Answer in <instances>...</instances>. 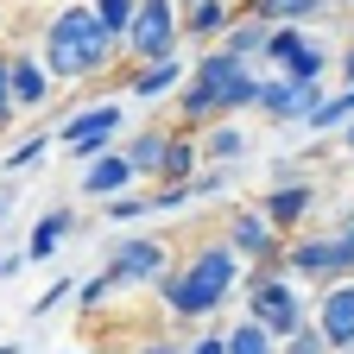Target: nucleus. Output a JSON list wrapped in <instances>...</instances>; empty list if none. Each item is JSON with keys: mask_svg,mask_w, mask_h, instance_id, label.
Returning <instances> with one entry per match:
<instances>
[{"mask_svg": "<svg viewBox=\"0 0 354 354\" xmlns=\"http://www.w3.org/2000/svg\"><path fill=\"white\" fill-rule=\"evenodd\" d=\"M114 44H120V38L88 13V7H64V13L51 19V32H44L38 70H44V76H95V70H108Z\"/></svg>", "mask_w": 354, "mask_h": 354, "instance_id": "1", "label": "nucleus"}, {"mask_svg": "<svg viewBox=\"0 0 354 354\" xmlns=\"http://www.w3.org/2000/svg\"><path fill=\"white\" fill-rule=\"evenodd\" d=\"M234 279H241L234 253H228V247H203V253L190 259V272L165 279L158 291H165V304H171V317H209V310L234 291Z\"/></svg>", "mask_w": 354, "mask_h": 354, "instance_id": "2", "label": "nucleus"}, {"mask_svg": "<svg viewBox=\"0 0 354 354\" xmlns=\"http://www.w3.org/2000/svg\"><path fill=\"white\" fill-rule=\"evenodd\" d=\"M253 70L241 64V57H228V51H209V57H196V70H190V88H184V114L190 120H209V114H228V95L247 82Z\"/></svg>", "mask_w": 354, "mask_h": 354, "instance_id": "3", "label": "nucleus"}, {"mask_svg": "<svg viewBox=\"0 0 354 354\" xmlns=\"http://www.w3.org/2000/svg\"><path fill=\"white\" fill-rule=\"evenodd\" d=\"M247 323H259L272 342L297 335L304 329V297L279 279V272H253V291H247Z\"/></svg>", "mask_w": 354, "mask_h": 354, "instance_id": "4", "label": "nucleus"}, {"mask_svg": "<svg viewBox=\"0 0 354 354\" xmlns=\"http://www.w3.org/2000/svg\"><path fill=\"white\" fill-rule=\"evenodd\" d=\"M127 51L140 57V64H165V57H177V7L171 0H140V7H133V19H127Z\"/></svg>", "mask_w": 354, "mask_h": 354, "instance_id": "5", "label": "nucleus"}, {"mask_svg": "<svg viewBox=\"0 0 354 354\" xmlns=\"http://www.w3.org/2000/svg\"><path fill=\"white\" fill-rule=\"evenodd\" d=\"M114 133H120V108L102 102V108H82L57 140H64V152H76V158H102V152L114 146Z\"/></svg>", "mask_w": 354, "mask_h": 354, "instance_id": "6", "label": "nucleus"}, {"mask_svg": "<svg viewBox=\"0 0 354 354\" xmlns=\"http://www.w3.org/2000/svg\"><path fill=\"white\" fill-rule=\"evenodd\" d=\"M108 279L114 285H152V279H165V247L158 241H114L108 247Z\"/></svg>", "mask_w": 354, "mask_h": 354, "instance_id": "7", "label": "nucleus"}, {"mask_svg": "<svg viewBox=\"0 0 354 354\" xmlns=\"http://www.w3.org/2000/svg\"><path fill=\"white\" fill-rule=\"evenodd\" d=\"M266 57L285 64V82H317L323 76V51H317V44H304L297 26H279L272 38H266Z\"/></svg>", "mask_w": 354, "mask_h": 354, "instance_id": "8", "label": "nucleus"}, {"mask_svg": "<svg viewBox=\"0 0 354 354\" xmlns=\"http://www.w3.org/2000/svg\"><path fill=\"white\" fill-rule=\"evenodd\" d=\"M317 335L329 342V354H348V348H354V279H342L335 291H323Z\"/></svg>", "mask_w": 354, "mask_h": 354, "instance_id": "9", "label": "nucleus"}, {"mask_svg": "<svg viewBox=\"0 0 354 354\" xmlns=\"http://www.w3.org/2000/svg\"><path fill=\"white\" fill-rule=\"evenodd\" d=\"M228 253H247L253 266H272V259H279V228H272L259 209H241V215L228 221Z\"/></svg>", "mask_w": 354, "mask_h": 354, "instance_id": "10", "label": "nucleus"}, {"mask_svg": "<svg viewBox=\"0 0 354 354\" xmlns=\"http://www.w3.org/2000/svg\"><path fill=\"white\" fill-rule=\"evenodd\" d=\"M317 108H323L317 82H259V114H272V120H310Z\"/></svg>", "mask_w": 354, "mask_h": 354, "instance_id": "11", "label": "nucleus"}, {"mask_svg": "<svg viewBox=\"0 0 354 354\" xmlns=\"http://www.w3.org/2000/svg\"><path fill=\"white\" fill-rule=\"evenodd\" d=\"M310 203H317V190H310V184H279V190L259 196V215L272 221V228H291V221L310 215Z\"/></svg>", "mask_w": 354, "mask_h": 354, "instance_id": "12", "label": "nucleus"}, {"mask_svg": "<svg viewBox=\"0 0 354 354\" xmlns=\"http://www.w3.org/2000/svg\"><path fill=\"white\" fill-rule=\"evenodd\" d=\"M13 64V108H44L51 102V76L38 70V57H7Z\"/></svg>", "mask_w": 354, "mask_h": 354, "instance_id": "13", "label": "nucleus"}, {"mask_svg": "<svg viewBox=\"0 0 354 354\" xmlns=\"http://www.w3.org/2000/svg\"><path fill=\"white\" fill-rule=\"evenodd\" d=\"M127 177H133V171H127V158H120V152H102V158H88V177H82V190L95 196V203H114V190L127 184Z\"/></svg>", "mask_w": 354, "mask_h": 354, "instance_id": "14", "label": "nucleus"}, {"mask_svg": "<svg viewBox=\"0 0 354 354\" xmlns=\"http://www.w3.org/2000/svg\"><path fill=\"white\" fill-rule=\"evenodd\" d=\"M266 38H272V26L247 13V19H228V32H221V51L247 64V57H259V51H266Z\"/></svg>", "mask_w": 354, "mask_h": 354, "instance_id": "15", "label": "nucleus"}, {"mask_svg": "<svg viewBox=\"0 0 354 354\" xmlns=\"http://www.w3.org/2000/svg\"><path fill=\"white\" fill-rule=\"evenodd\" d=\"M165 146H171V133H152V127H146V133H133V140L120 146V158H127V171H133V177H140V171H152V177H158Z\"/></svg>", "mask_w": 354, "mask_h": 354, "instance_id": "16", "label": "nucleus"}, {"mask_svg": "<svg viewBox=\"0 0 354 354\" xmlns=\"http://www.w3.org/2000/svg\"><path fill=\"white\" fill-rule=\"evenodd\" d=\"M64 234H70V209H44L38 228H32V241H26V259H51L64 247Z\"/></svg>", "mask_w": 354, "mask_h": 354, "instance_id": "17", "label": "nucleus"}, {"mask_svg": "<svg viewBox=\"0 0 354 354\" xmlns=\"http://www.w3.org/2000/svg\"><path fill=\"white\" fill-rule=\"evenodd\" d=\"M177 76H184V64H177V57H165V64H146L140 76H133V95H140V102H158V95H165V88H171Z\"/></svg>", "mask_w": 354, "mask_h": 354, "instance_id": "18", "label": "nucleus"}, {"mask_svg": "<svg viewBox=\"0 0 354 354\" xmlns=\"http://www.w3.org/2000/svg\"><path fill=\"white\" fill-rule=\"evenodd\" d=\"M177 32H190V38H215V32H228V7H221V0H196L190 19L177 26Z\"/></svg>", "mask_w": 354, "mask_h": 354, "instance_id": "19", "label": "nucleus"}, {"mask_svg": "<svg viewBox=\"0 0 354 354\" xmlns=\"http://www.w3.org/2000/svg\"><path fill=\"white\" fill-rule=\"evenodd\" d=\"M190 165H196V140H177V133H171V146H165V165H158V177H165V184H190Z\"/></svg>", "mask_w": 354, "mask_h": 354, "instance_id": "20", "label": "nucleus"}, {"mask_svg": "<svg viewBox=\"0 0 354 354\" xmlns=\"http://www.w3.org/2000/svg\"><path fill=\"white\" fill-rule=\"evenodd\" d=\"M221 354H272V335H266L259 323H241L221 335Z\"/></svg>", "mask_w": 354, "mask_h": 354, "instance_id": "21", "label": "nucleus"}, {"mask_svg": "<svg viewBox=\"0 0 354 354\" xmlns=\"http://www.w3.org/2000/svg\"><path fill=\"white\" fill-rule=\"evenodd\" d=\"M203 152H209L215 165H228V158H241V152H247V133H241V127H215L209 140H203Z\"/></svg>", "mask_w": 354, "mask_h": 354, "instance_id": "22", "label": "nucleus"}, {"mask_svg": "<svg viewBox=\"0 0 354 354\" xmlns=\"http://www.w3.org/2000/svg\"><path fill=\"white\" fill-rule=\"evenodd\" d=\"M342 120H354V88H342V95H323V108L310 114V127H342Z\"/></svg>", "mask_w": 354, "mask_h": 354, "instance_id": "23", "label": "nucleus"}, {"mask_svg": "<svg viewBox=\"0 0 354 354\" xmlns=\"http://www.w3.org/2000/svg\"><path fill=\"white\" fill-rule=\"evenodd\" d=\"M133 7H140V0H95L88 13H95V19H102V26L120 38V32H127V19H133Z\"/></svg>", "mask_w": 354, "mask_h": 354, "instance_id": "24", "label": "nucleus"}, {"mask_svg": "<svg viewBox=\"0 0 354 354\" xmlns=\"http://www.w3.org/2000/svg\"><path fill=\"white\" fill-rule=\"evenodd\" d=\"M285 354H329V342L317 335V323H304L297 335H285Z\"/></svg>", "mask_w": 354, "mask_h": 354, "instance_id": "25", "label": "nucleus"}, {"mask_svg": "<svg viewBox=\"0 0 354 354\" xmlns=\"http://www.w3.org/2000/svg\"><path fill=\"white\" fill-rule=\"evenodd\" d=\"M108 291H114V279H108V266H102V272H95V279H88V285H76V297H82V310H95V304H102Z\"/></svg>", "mask_w": 354, "mask_h": 354, "instance_id": "26", "label": "nucleus"}, {"mask_svg": "<svg viewBox=\"0 0 354 354\" xmlns=\"http://www.w3.org/2000/svg\"><path fill=\"white\" fill-rule=\"evenodd\" d=\"M44 140H51V133H32V140H19V146L7 152V171H19V165H32V158L44 152Z\"/></svg>", "mask_w": 354, "mask_h": 354, "instance_id": "27", "label": "nucleus"}, {"mask_svg": "<svg viewBox=\"0 0 354 354\" xmlns=\"http://www.w3.org/2000/svg\"><path fill=\"white\" fill-rule=\"evenodd\" d=\"M108 215H114V221H140V215H152V203H146V196H114Z\"/></svg>", "mask_w": 354, "mask_h": 354, "instance_id": "28", "label": "nucleus"}, {"mask_svg": "<svg viewBox=\"0 0 354 354\" xmlns=\"http://www.w3.org/2000/svg\"><path fill=\"white\" fill-rule=\"evenodd\" d=\"M221 190H228V171H203V177H190V196H221Z\"/></svg>", "mask_w": 354, "mask_h": 354, "instance_id": "29", "label": "nucleus"}, {"mask_svg": "<svg viewBox=\"0 0 354 354\" xmlns=\"http://www.w3.org/2000/svg\"><path fill=\"white\" fill-rule=\"evenodd\" d=\"M70 291H76V285H70V279H57L51 291H44V297H32V317H51V310H57V304H64Z\"/></svg>", "mask_w": 354, "mask_h": 354, "instance_id": "30", "label": "nucleus"}, {"mask_svg": "<svg viewBox=\"0 0 354 354\" xmlns=\"http://www.w3.org/2000/svg\"><path fill=\"white\" fill-rule=\"evenodd\" d=\"M7 120H13V64L0 57V127H7Z\"/></svg>", "mask_w": 354, "mask_h": 354, "instance_id": "31", "label": "nucleus"}, {"mask_svg": "<svg viewBox=\"0 0 354 354\" xmlns=\"http://www.w3.org/2000/svg\"><path fill=\"white\" fill-rule=\"evenodd\" d=\"M190 354H221V335H203V342H196Z\"/></svg>", "mask_w": 354, "mask_h": 354, "instance_id": "32", "label": "nucleus"}, {"mask_svg": "<svg viewBox=\"0 0 354 354\" xmlns=\"http://www.w3.org/2000/svg\"><path fill=\"white\" fill-rule=\"evenodd\" d=\"M13 215V190H0V221H7Z\"/></svg>", "mask_w": 354, "mask_h": 354, "instance_id": "33", "label": "nucleus"}, {"mask_svg": "<svg viewBox=\"0 0 354 354\" xmlns=\"http://www.w3.org/2000/svg\"><path fill=\"white\" fill-rule=\"evenodd\" d=\"M342 76H348V88H354V51H348V57H342Z\"/></svg>", "mask_w": 354, "mask_h": 354, "instance_id": "34", "label": "nucleus"}, {"mask_svg": "<svg viewBox=\"0 0 354 354\" xmlns=\"http://www.w3.org/2000/svg\"><path fill=\"white\" fill-rule=\"evenodd\" d=\"M13 266H19V259H13V253H0V279H7V272H13Z\"/></svg>", "mask_w": 354, "mask_h": 354, "instance_id": "35", "label": "nucleus"}, {"mask_svg": "<svg viewBox=\"0 0 354 354\" xmlns=\"http://www.w3.org/2000/svg\"><path fill=\"white\" fill-rule=\"evenodd\" d=\"M146 354H177V348H171V342H152V348H146Z\"/></svg>", "mask_w": 354, "mask_h": 354, "instance_id": "36", "label": "nucleus"}, {"mask_svg": "<svg viewBox=\"0 0 354 354\" xmlns=\"http://www.w3.org/2000/svg\"><path fill=\"white\" fill-rule=\"evenodd\" d=\"M0 354H19V348H13V342H0Z\"/></svg>", "mask_w": 354, "mask_h": 354, "instance_id": "37", "label": "nucleus"}, {"mask_svg": "<svg viewBox=\"0 0 354 354\" xmlns=\"http://www.w3.org/2000/svg\"><path fill=\"white\" fill-rule=\"evenodd\" d=\"M348 146H354V120H348Z\"/></svg>", "mask_w": 354, "mask_h": 354, "instance_id": "38", "label": "nucleus"}, {"mask_svg": "<svg viewBox=\"0 0 354 354\" xmlns=\"http://www.w3.org/2000/svg\"><path fill=\"white\" fill-rule=\"evenodd\" d=\"M190 7H196V0H190Z\"/></svg>", "mask_w": 354, "mask_h": 354, "instance_id": "39", "label": "nucleus"}, {"mask_svg": "<svg viewBox=\"0 0 354 354\" xmlns=\"http://www.w3.org/2000/svg\"><path fill=\"white\" fill-rule=\"evenodd\" d=\"M348 354H354V348H348Z\"/></svg>", "mask_w": 354, "mask_h": 354, "instance_id": "40", "label": "nucleus"}]
</instances>
